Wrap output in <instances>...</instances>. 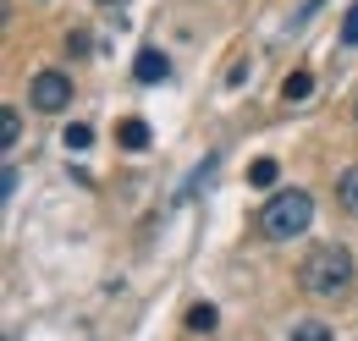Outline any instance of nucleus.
Wrapping results in <instances>:
<instances>
[{"label":"nucleus","mask_w":358,"mask_h":341,"mask_svg":"<svg viewBox=\"0 0 358 341\" xmlns=\"http://www.w3.org/2000/svg\"><path fill=\"white\" fill-rule=\"evenodd\" d=\"M28 105L45 110V116L66 110V105H72V78H66V72H34V78H28Z\"/></svg>","instance_id":"3"},{"label":"nucleus","mask_w":358,"mask_h":341,"mask_svg":"<svg viewBox=\"0 0 358 341\" xmlns=\"http://www.w3.org/2000/svg\"><path fill=\"white\" fill-rule=\"evenodd\" d=\"M215 325H221V319H215V308H210V303H193V308H187V331H199V336H210Z\"/></svg>","instance_id":"8"},{"label":"nucleus","mask_w":358,"mask_h":341,"mask_svg":"<svg viewBox=\"0 0 358 341\" xmlns=\"http://www.w3.org/2000/svg\"><path fill=\"white\" fill-rule=\"evenodd\" d=\"M61 143H66V154H83V149H94V127H83V122H72V127L61 132Z\"/></svg>","instance_id":"9"},{"label":"nucleus","mask_w":358,"mask_h":341,"mask_svg":"<svg viewBox=\"0 0 358 341\" xmlns=\"http://www.w3.org/2000/svg\"><path fill=\"white\" fill-rule=\"evenodd\" d=\"M254 226L265 231L270 242H292L314 226V198L303 187H287V193H270V204L254 215Z\"/></svg>","instance_id":"2"},{"label":"nucleus","mask_w":358,"mask_h":341,"mask_svg":"<svg viewBox=\"0 0 358 341\" xmlns=\"http://www.w3.org/2000/svg\"><path fill=\"white\" fill-rule=\"evenodd\" d=\"M353 116H358V99H353Z\"/></svg>","instance_id":"14"},{"label":"nucleus","mask_w":358,"mask_h":341,"mask_svg":"<svg viewBox=\"0 0 358 341\" xmlns=\"http://www.w3.org/2000/svg\"><path fill=\"white\" fill-rule=\"evenodd\" d=\"M116 143H122L127 154H143V149H149V122H143V116H127V122H116Z\"/></svg>","instance_id":"5"},{"label":"nucleus","mask_w":358,"mask_h":341,"mask_svg":"<svg viewBox=\"0 0 358 341\" xmlns=\"http://www.w3.org/2000/svg\"><path fill=\"white\" fill-rule=\"evenodd\" d=\"M309 94H314V72H303V66L287 72V83H281V99H287V105H303Z\"/></svg>","instance_id":"6"},{"label":"nucleus","mask_w":358,"mask_h":341,"mask_svg":"<svg viewBox=\"0 0 358 341\" xmlns=\"http://www.w3.org/2000/svg\"><path fill=\"white\" fill-rule=\"evenodd\" d=\"M275 176H281V170H275V160H254V166H248V187L270 193V187H275Z\"/></svg>","instance_id":"10"},{"label":"nucleus","mask_w":358,"mask_h":341,"mask_svg":"<svg viewBox=\"0 0 358 341\" xmlns=\"http://www.w3.org/2000/svg\"><path fill=\"white\" fill-rule=\"evenodd\" d=\"M287 341H336L331 336V325H320V319H303V325H292V336Z\"/></svg>","instance_id":"11"},{"label":"nucleus","mask_w":358,"mask_h":341,"mask_svg":"<svg viewBox=\"0 0 358 341\" xmlns=\"http://www.w3.org/2000/svg\"><path fill=\"white\" fill-rule=\"evenodd\" d=\"M342 50H358V0L348 6V17H342Z\"/></svg>","instance_id":"13"},{"label":"nucleus","mask_w":358,"mask_h":341,"mask_svg":"<svg viewBox=\"0 0 358 341\" xmlns=\"http://www.w3.org/2000/svg\"><path fill=\"white\" fill-rule=\"evenodd\" d=\"M133 78L138 83H166V78H171V61H166L160 50H138L133 55Z\"/></svg>","instance_id":"4"},{"label":"nucleus","mask_w":358,"mask_h":341,"mask_svg":"<svg viewBox=\"0 0 358 341\" xmlns=\"http://www.w3.org/2000/svg\"><path fill=\"white\" fill-rule=\"evenodd\" d=\"M17 138H22V116H17V110H0V143L11 149Z\"/></svg>","instance_id":"12"},{"label":"nucleus","mask_w":358,"mask_h":341,"mask_svg":"<svg viewBox=\"0 0 358 341\" xmlns=\"http://www.w3.org/2000/svg\"><path fill=\"white\" fill-rule=\"evenodd\" d=\"M298 286H303L309 298H342V292L353 286V254H348L342 242L309 248V259L298 264Z\"/></svg>","instance_id":"1"},{"label":"nucleus","mask_w":358,"mask_h":341,"mask_svg":"<svg viewBox=\"0 0 358 341\" xmlns=\"http://www.w3.org/2000/svg\"><path fill=\"white\" fill-rule=\"evenodd\" d=\"M105 6H110V0H105Z\"/></svg>","instance_id":"15"},{"label":"nucleus","mask_w":358,"mask_h":341,"mask_svg":"<svg viewBox=\"0 0 358 341\" xmlns=\"http://www.w3.org/2000/svg\"><path fill=\"white\" fill-rule=\"evenodd\" d=\"M336 204L358 220V166H348L342 176H336Z\"/></svg>","instance_id":"7"}]
</instances>
